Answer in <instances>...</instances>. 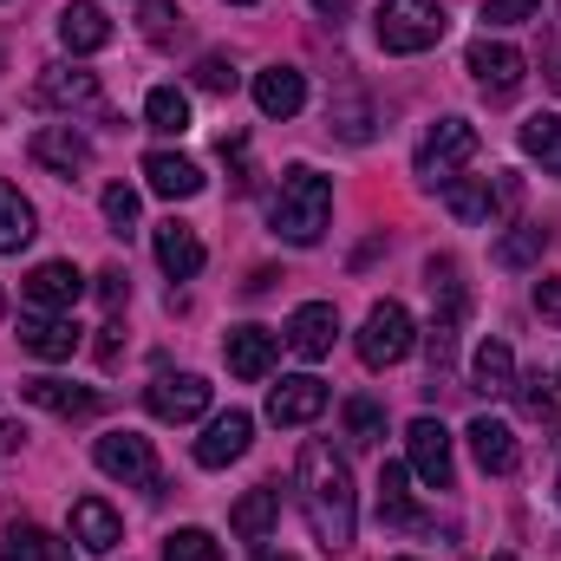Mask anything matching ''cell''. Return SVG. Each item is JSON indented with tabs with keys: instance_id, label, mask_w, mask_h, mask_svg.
<instances>
[{
	"instance_id": "obj_46",
	"label": "cell",
	"mask_w": 561,
	"mask_h": 561,
	"mask_svg": "<svg viewBox=\"0 0 561 561\" xmlns=\"http://www.w3.org/2000/svg\"><path fill=\"white\" fill-rule=\"evenodd\" d=\"M313 7H320L327 20H340V13H353V0H313Z\"/></svg>"
},
{
	"instance_id": "obj_7",
	"label": "cell",
	"mask_w": 561,
	"mask_h": 561,
	"mask_svg": "<svg viewBox=\"0 0 561 561\" xmlns=\"http://www.w3.org/2000/svg\"><path fill=\"white\" fill-rule=\"evenodd\" d=\"M144 405H150V419H163V424H190V419L209 412V379H196V373H163V379H150Z\"/></svg>"
},
{
	"instance_id": "obj_40",
	"label": "cell",
	"mask_w": 561,
	"mask_h": 561,
	"mask_svg": "<svg viewBox=\"0 0 561 561\" xmlns=\"http://www.w3.org/2000/svg\"><path fill=\"white\" fill-rule=\"evenodd\" d=\"M536 13H542V0H483V20L490 26H523Z\"/></svg>"
},
{
	"instance_id": "obj_3",
	"label": "cell",
	"mask_w": 561,
	"mask_h": 561,
	"mask_svg": "<svg viewBox=\"0 0 561 561\" xmlns=\"http://www.w3.org/2000/svg\"><path fill=\"white\" fill-rule=\"evenodd\" d=\"M450 33V13L437 0H386L379 7V46L386 53H431Z\"/></svg>"
},
{
	"instance_id": "obj_2",
	"label": "cell",
	"mask_w": 561,
	"mask_h": 561,
	"mask_svg": "<svg viewBox=\"0 0 561 561\" xmlns=\"http://www.w3.org/2000/svg\"><path fill=\"white\" fill-rule=\"evenodd\" d=\"M327 216H333V183H327L320 170L294 163V170L280 176V190H275V209H268L275 236L294 242V249H313V242L327 236Z\"/></svg>"
},
{
	"instance_id": "obj_11",
	"label": "cell",
	"mask_w": 561,
	"mask_h": 561,
	"mask_svg": "<svg viewBox=\"0 0 561 561\" xmlns=\"http://www.w3.org/2000/svg\"><path fill=\"white\" fill-rule=\"evenodd\" d=\"M79 300H85V275L72 262H39L26 275V307L33 313H72Z\"/></svg>"
},
{
	"instance_id": "obj_6",
	"label": "cell",
	"mask_w": 561,
	"mask_h": 561,
	"mask_svg": "<svg viewBox=\"0 0 561 561\" xmlns=\"http://www.w3.org/2000/svg\"><path fill=\"white\" fill-rule=\"evenodd\" d=\"M477 157V125H463V118H437L419 144V176L424 183H450L463 163Z\"/></svg>"
},
{
	"instance_id": "obj_22",
	"label": "cell",
	"mask_w": 561,
	"mask_h": 561,
	"mask_svg": "<svg viewBox=\"0 0 561 561\" xmlns=\"http://www.w3.org/2000/svg\"><path fill=\"white\" fill-rule=\"evenodd\" d=\"M59 39H66V53H105V46H112V20H105V7L72 0V7L59 13Z\"/></svg>"
},
{
	"instance_id": "obj_14",
	"label": "cell",
	"mask_w": 561,
	"mask_h": 561,
	"mask_svg": "<svg viewBox=\"0 0 561 561\" xmlns=\"http://www.w3.org/2000/svg\"><path fill=\"white\" fill-rule=\"evenodd\" d=\"M26 150H33V163L53 170V176H79V170H92V144L79 138L72 125H39Z\"/></svg>"
},
{
	"instance_id": "obj_29",
	"label": "cell",
	"mask_w": 561,
	"mask_h": 561,
	"mask_svg": "<svg viewBox=\"0 0 561 561\" xmlns=\"http://www.w3.org/2000/svg\"><path fill=\"white\" fill-rule=\"evenodd\" d=\"M33 229H39V216H33V203L0 176V255H13V249H26L33 242Z\"/></svg>"
},
{
	"instance_id": "obj_23",
	"label": "cell",
	"mask_w": 561,
	"mask_h": 561,
	"mask_svg": "<svg viewBox=\"0 0 561 561\" xmlns=\"http://www.w3.org/2000/svg\"><path fill=\"white\" fill-rule=\"evenodd\" d=\"M144 183H150L157 196L183 203V196H196V190H203V170H196L190 157H176V150H150V157H144Z\"/></svg>"
},
{
	"instance_id": "obj_18",
	"label": "cell",
	"mask_w": 561,
	"mask_h": 561,
	"mask_svg": "<svg viewBox=\"0 0 561 561\" xmlns=\"http://www.w3.org/2000/svg\"><path fill=\"white\" fill-rule=\"evenodd\" d=\"M72 542H79L85 556H112V549L125 542L118 510H112V503H99V496H79V503H72Z\"/></svg>"
},
{
	"instance_id": "obj_30",
	"label": "cell",
	"mask_w": 561,
	"mask_h": 561,
	"mask_svg": "<svg viewBox=\"0 0 561 561\" xmlns=\"http://www.w3.org/2000/svg\"><path fill=\"white\" fill-rule=\"evenodd\" d=\"M379 523H392V529H424V516L412 510V490H405V463H386V470H379Z\"/></svg>"
},
{
	"instance_id": "obj_26",
	"label": "cell",
	"mask_w": 561,
	"mask_h": 561,
	"mask_svg": "<svg viewBox=\"0 0 561 561\" xmlns=\"http://www.w3.org/2000/svg\"><path fill=\"white\" fill-rule=\"evenodd\" d=\"M275 516H280V490H275V483H262V490H249V496L229 510V529H236L242 542H268Z\"/></svg>"
},
{
	"instance_id": "obj_1",
	"label": "cell",
	"mask_w": 561,
	"mask_h": 561,
	"mask_svg": "<svg viewBox=\"0 0 561 561\" xmlns=\"http://www.w3.org/2000/svg\"><path fill=\"white\" fill-rule=\"evenodd\" d=\"M294 483H300V516H307L313 542H320L327 556H346V549H353V529H359V496H353L346 457H340L327 437H307Z\"/></svg>"
},
{
	"instance_id": "obj_19",
	"label": "cell",
	"mask_w": 561,
	"mask_h": 561,
	"mask_svg": "<svg viewBox=\"0 0 561 561\" xmlns=\"http://www.w3.org/2000/svg\"><path fill=\"white\" fill-rule=\"evenodd\" d=\"M150 249H157V262H163V275L170 280H190V275H203V242H196V229L190 222H157L150 229Z\"/></svg>"
},
{
	"instance_id": "obj_45",
	"label": "cell",
	"mask_w": 561,
	"mask_h": 561,
	"mask_svg": "<svg viewBox=\"0 0 561 561\" xmlns=\"http://www.w3.org/2000/svg\"><path fill=\"white\" fill-rule=\"evenodd\" d=\"M20 444H26V424L7 419V424H0V450H20Z\"/></svg>"
},
{
	"instance_id": "obj_47",
	"label": "cell",
	"mask_w": 561,
	"mask_h": 561,
	"mask_svg": "<svg viewBox=\"0 0 561 561\" xmlns=\"http://www.w3.org/2000/svg\"><path fill=\"white\" fill-rule=\"evenodd\" d=\"M549 66H556V92H561V53H556V59H549Z\"/></svg>"
},
{
	"instance_id": "obj_50",
	"label": "cell",
	"mask_w": 561,
	"mask_h": 561,
	"mask_svg": "<svg viewBox=\"0 0 561 561\" xmlns=\"http://www.w3.org/2000/svg\"><path fill=\"white\" fill-rule=\"evenodd\" d=\"M399 561H412V556H399Z\"/></svg>"
},
{
	"instance_id": "obj_43",
	"label": "cell",
	"mask_w": 561,
	"mask_h": 561,
	"mask_svg": "<svg viewBox=\"0 0 561 561\" xmlns=\"http://www.w3.org/2000/svg\"><path fill=\"white\" fill-rule=\"evenodd\" d=\"M536 313H542L549 327H561V275H542V280H536Z\"/></svg>"
},
{
	"instance_id": "obj_27",
	"label": "cell",
	"mask_w": 561,
	"mask_h": 561,
	"mask_svg": "<svg viewBox=\"0 0 561 561\" xmlns=\"http://www.w3.org/2000/svg\"><path fill=\"white\" fill-rule=\"evenodd\" d=\"M444 209L457 222H490V209H503V203H496V183L490 176H450L444 183Z\"/></svg>"
},
{
	"instance_id": "obj_17",
	"label": "cell",
	"mask_w": 561,
	"mask_h": 561,
	"mask_svg": "<svg viewBox=\"0 0 561 561\" xmlns=\"http://www.w3.org/2000/svg\"><path fill=\"white\" fill-rule=\"evenodd\" d=\"M320 412H327V379H313V373H294L268 392V419L275 424H313Z\"/></svg>"
},
{
	"instance_id": "obj_20",
	"label": "cell",
	"mask_w": 561,
	"mask_h": 561,
	"mask_svg": "<svg viewBox=\"0 0 561 561\" xmlns=\"http://www.w3.org/2000/svg\"><path fill=\"white\" fill-rule=\"evenodd\" d=\"M20 399H26V405H39V412H53V419H92V412L105 405L92 386H66V379H26V386H20Z\"/></svg>"
},
{
	"instance_id": "obj_21",
	"label": "cell",
	"mask_w": 561,
	"mask_h": 561,
	"mask_svg": "<svg viewBox=\"0 0 561 561\" xmlns=\"http://www.w3.org/2000/svg\"><path fill=\"white\" fill-rule=\"evenodd\" d=\"M463 437H470V450H477V463H483L490 477H510V470H516V457H523V450H516V431H510L503 419H490V412H483V419H470Z\"/></svg>"
},
{
	"instance_id": "obj_39",
	"label": "cell",
	"mask_w": 561,
	"mask_h": 561,
	"mask_svg": "<svg viewBox=\"0 0 561 561\" xmlns=\"http://www.w3.org/2000/svg\"><path fill=\"white\" fill-rule=\"evenodd\" d=\"M327 118H333V131H340L346 144H366V138H373V112H366L359 99H340Z\"/></svg>"
},
{
	"instance_id": "obj_38",
	"label": "cell",
	"mask_w": 561,
	"mask_h": 561,
	"mask_svg": "<svg viewBox=\"0 0 561 561\" xmlns=\"http://www.w3.org/2000/svg\"><path fill=\"white\" fill-rule=\"evenodd\" d=\"M138 190H131V183H112V190H105V222H112V229H118V236H131V229H138Z\"/></svg>"
},
{
	"instance_id": "obj_32",
	"label": "cell",
	"mask_w": 561,
	"mask_h": 561,
	"mask_svg": "<svg viewBox=\"0 0 561 561\" xmlns=\"http://www.w3.org/2000/svg\"><path fill=\"white\" fill-rule=\"evenodd\" d=\"M144 118H150V131H190V99L176 92V85H157L150 99H144Z\"/></svg>"
},
{
	"instance_id": "obj_13",
	"label": "cell",
	"mask_w": 561,
	"mask_h": 561,
	"mask_svg": "<svg viewBox=\"0 0 561 561\" xmlns=\"http://www.w3.org/2000/svg\"><path fill=\"white\" fill-rule=\"evenodd\" d=\"M280 340H287L300 359H327L333 340H340V313H333V300H307V307H294V320H287Z\"/></svg>"
},
{
	"instance_id": "obj_24",
	"label": "cell",
	"mask_w": 561,
	"mask_h": 561,
	"mask_svg": "<svg viewBox=\"0 0 561 561\" xmlns=\"http://www.w3.org/2000/svg\"><path fill=\"white\" fill-rule=\"evenodd\" d=\"M255 105H262V118H294V112L307 105V79H300L294 66L255 72Z\"/></svg>"
},
{
	"instance_id": "obj_42",
	"label": "cell",
	"mask_w": 561,
	"mask_h": 561,
	"mask_svg": "<svg viewBox=\"0 0 561 561\" xmlns=\"http://www.w3.org/2000/svg\"><path fill=\"white\" fill-rule=\"evenodd\" d=\"M99 300H105V307H112V313H118V307H125V300H131V275H125V268H118V262H112V268H99Z\"/></svg>"
},
{
	"instance_id": "obj_35",
	"label": "cell",
	"mask_w": 561,
	"mask_h": 561,
	"mask_svg": "<svg viewBox=\"0 0 561 561\" xmlns=\"http://www.w3.org/2000/svg\"><path fill=\"white\" fill-rule=\"evenodd\" d=\"M163 561H222V542H216L209 529H176V536L163 542Z\"/></svg>"
},
{
	"instance_id": "obj_4",
	"label": "cell",
	"mask_w": 561,
	"mask_h": 561,
	"mask_svg": "<svg viewBox=\"0 0 561 561\" xmlns=\"http://www.w3.org/2000/svg\"><path fill=\"white\" fill-rule=\"evenodd\" d=\"M92 457H99V470H105V477L138 483V490H150V496H163V470H157L150 437H138V431H105V437L92 444Z\"/></svg>"
},
{
	"instance_id": "obj_5",
	"label": "cell",
	"mask_w": 561,
	"mask_h": 561,
	"mask_svg": "<svg viewBox=\"0 0 561 561\" xmlns=\"http://www.w3.org/2000/svg\"><path fill=\"white\" fill-rule=\"evenodd\" d=\"M412 353V313L399 307V300H379L373 313H366V327H359V359L373 366V373H386V366H399Z\"/></svg>"
},
{
	"instance_id": "obj_48",
	"label": "cell",
	"mask_w": 561,
	"mask_h": 561,
	"mask_svg": "<svg viewBox=\"0 0 561 561\" xmlns=\"http://www.w3.org/2000/svg\"><path fill=\"white\" fill-rule=\"evenodd\" d=\"M255 561H287V556H255Z\"/></svg>"
},
{
	"instance_id": "obj_44",
	"label": "cell",
	"mask_w": 561,
	"mask_h": 561,
	"mask_svg": "<svg viewBox=\"0 0 561 561\" xmlns=\"http://www.w3.org/2000/svg\"><path fill=\"white\" fill-rule=\"evenodd\" d=\"M118 353H125V327H105V333H99V359L118 366Z\"/></svg>"
},
{
	"instance_id": "obj_37",
	"label": "cell",
	"mask_w": 561,
	"mask_h": 561,
	"mask_svg": "<svg viewBox=\"0 0 561 561\" xmlns=\"http://www.w3.org/2000/svg\"><path fill=\"white\" fill-rule=\"evenodd\" d=\"M176 33H183V13H176V0H144V39L170 46Z\"/></svg>"
},
{
	"instance_id": "obj_9",
	"label": "cell",
	"mask_w": 561,
	"mask_h": 561,
	"mask_svg": "<svg viewBox=\"0 0 561 561\" xmlns=\"http://www.w3.org/2000/svg\"><path fill=\"white\" fill-rule=\"evenodd\" d=\"M470 72H477V85H483L490 99H516L529 59H523L516 46H503V39H477V46H470Z\"/></svg>"
},
{
	"instance_id": "obj_31",
	"label": "cell",
	"mask_w": 561,
	"mask_h": 561,
	"mask_svg": "<svg viewBox=\"0 0 561 561\" xmlns=\"http://www.w3.org/2000/svg\"><path fill=\"white\" fill-rule=\"evenodd\" d=\"M523 150H529L549 176H561V118L556 112H536V118L523 125Z\"/></svg>"
},
{
	"instance_id": "obj_41",
	"label": "cell",
	"mask_w": 561,
	"mask_h": 561,
	"mask_svg": "<svg viewBox=\"0 0 561 561\" xmlns=\"http://www.w3.org/2000/svg\"><path fill=\"white\" fill-rule=\"evenodd\" d=\"M516 399H523V412H529L536 424H556V399L542 392V379H523V386H516Z\"/></svg>"
},
{
	"instance_id": "obj_33",
	"label": "cell",
	"mask_w": 561,
	"mask_h": 561,
	"mask_svg": "<svg viewBox=\"0 0 561 561\" xmlns=\"http://www.w3.org/2000/svg\"><path fill=\"white\" fill-rule=\"evenodd\" d=\"M542 249H549V229H542V222H523L516 236H503V242H496V262H503V268H529Z\"/></svg>"
},
{
	"instance_id": "obj_15",
	"label": "cell",
	"mask_w": 561,
	"mask_h": 561,
	"mask_svg": "<svg viewBox=\"0 0 561 561\" xmlns=\"http://www.w3.org/2000/svg\"><path fill=\"white\" fill-rule=\"evenodd\" d=\"M20 346H26L33 359L59 366V359L79 353V327H72V313H26V320H20Z\"/></svg>"
},
{
	"instance_id": "obj_12",
	"label": "cell",
	"mask_w": 561,
	"mask_h": 561,
	"mask_svg": "<svg viewBox=\"0 0 561 561\" xmlns=\"http://www.w3.org/2000/svg\"><path fill=\"white\" fill-rule=\"evenodd\" d=\"M222 359H229V373L236 379H268L275 373V359H280V333H268V327H236L229 340H222Z\"/></svg>"
},
{
	"instance_id": "obj_16",
	"label": "cell",
	"mask_w": 561,
	"mask_h": 561,
	"mask_svg": "<svg viewBox=\"0 0 561 561\" xmlns=\"http://www.w3.org/2000/svg\"><path fill=\"white\" fill-rule=\"evenodd\" d=\"M249 437H255V419L249 412H222V419H209V431L196 437V463L203 470H229L249 450Z\"/></svg>"
},
{
	"instance_id": "obj_34",
	"label": "cell",
	"mask_w": 561,
	"mask_h": 561,
	"mask_svg": "<svg viewBox=\"0 0 561 561\" xmlns=\"http://www.w3.org/2000/svg\"><path fill=\"white\" fill-rule=\"evenodd\" d=\"M346 437H353L359 450H373V444L386 437V405H379V399H346Z\"/></svg>"
},
{
	"instance_id": "obj_8",
	"label": "cell",
	"mask_w": 561,
	"mask_h": 561,
	"mask_svg": "<svg viewBox=\"0 0 561 561\" xmlns=\"http://www.w3.org/2000/svg\"><path fill=\"white\" fill-rule=\"evenodd\" d=\"M33 99L53 105V112H105L99 72H79V66H46L39 85H33Z\"/></svg>"
},
{
	"instance_id": "obj_49",
	"label": "cell",
	"mask_w": 561,
	"mask_h": 561,
	"mask_svg": "<svg viewBox=\"0 0 561 561\" xmlns=\"http://www.w3.org/2000/svg\"><path fill=\"white\" fill-rule=\"evenodd\" d=\"M229 7H255V0H229Z\"/></svg>"
},
{
	"instance_id": "obj_51",
	"label": "cell",
	"mask_w": 561,
	"mask_h": 561,
	"mask_svg": "<svg viewBox=\"0 0 561 561\" xmlns=\"http://www.w3.org/2000/svg\"><path fill=\"white\" fill-rule=\"evenodd\" d=\"M496 561H510V556H496Z\"/></svg>"
},
{
	"instance_id": "obj_36",
	"label": "cell",
	"mask_w": 561,
	"mask_h": 561,
	"mask_svg": "<svg viewBox=\"0 0 561 561\" xmlns=\"http://www.w3.org/2000/svg\"><path fill=\"white\" fill-rule=\"evenodd\" d=\"M196 85H203V92H236L242 72H236L229 53H203V59H196Z\"/></svg>"
},
{
	"instance_id": "obj_28",
	"label": "cell",
	"mask_w": 561,
	"mask_h": 561,
	"mask_svg": "<svg viewBox=\"0 0 561 561\" xmlns=\"http://www.w3.org/2000/svg\"><path fill=\"white\" fill-rule=\"evenodd\" d=\"M0 561H72V549L39 523H13L7 542H0Z\"/></svg>"
},
{
	"instance_id": "obj_25",
	"label": "cell",
	"mask_w": 561,
	"mask_h": 561,
	"mask_svg": "<svg viewBox=\"0 0 561 561\" xmlns=\"http://www.w3.org/2000/svg\"><path fill=\"white\" fill-rule=\"evenodd\" d=\"M470 386H477L483 399L516 392V353H510L503 340H483V346H477V359H470Z\"/></svg>"
},
{
	"instance_id": "obj_10",
	"label": "cell",
	"mask_w": 561,
	"mask_h": 561,
	"mask_svg": "<svg viewBox=\"0 0 561 561\" xmlns=\"http://www.w3.org/2000/svg\"><path fill=\"white\" fill-rule=\"evenodd\" d=\"M405 450H412V470H419L431 490H450L457 483V463H450V431L437 419H412L405 431Z\"/></svg>"
}]
</instances>
